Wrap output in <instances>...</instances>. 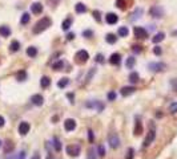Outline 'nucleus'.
<instances>
[{
  "label": "nucleus",
  "mask_w": 177,
  "mask_h": 159,
  "mask_svg": "<svg viewBox=\"0 0 177 159\" xmlns=\"http://www.w3.org/2000/svg\"><path fill=\"white\" fill-rule=\"evenodd\" d=\"M51 25H52V20L49 19V17H43L42 20H39L38 23L35 24V27L32 28V32H34L35 35H39L44 32L47 29V28H49Z\"/></svg>",
  "instance_id": "f257e3e1"
},
{
  "label": "nucleus",
  "mask_w": 177,
  "mask_h": 159,
  "mask_svg": "<svg viewBox=\"0 0 177 159\" xmlns=\"http://www.w3.org/2000/svg\"><path fill=\"white\" fill-rule=\"evenodd\" d=\"M108 143L112 149H117L120 146V137L117 133H110L108 137Z\"/></svg>",
  "instance_id": "f03ea898"
},
{
  "label": "nucleus",
  "mask_w": 177,
  "mask_h": 159,
  "mask_svg": "<svg viewBox=\"0 0 177 159\" xmlns=\"http://www.w3.org/2000/svg\"><path fill=\"white\" fill-rule=\"evenodd\" d=\"M149 13H150V16L156 17V19H161L164 16V8L161 5H153L149 9Z\"/></svg>",
  "instance_id": "7ed1b4c3"
},
{
  "label": "nucleus",
  "mask_w": 177,
  "mask_h": 159,
  "mask_svg": "<svg viewBox=\"0 0 177 159\" xmlns=\"http://www.w3.org/2000/svg\"><path fill=\"white\" fill-rule=\"evenodd\" d=\"M75 59H76V61L79 64H84V63H87V61H88V59H89V55H88L87 50L81 49V50H79V52L76 53Z\"/></svg>",
  "instance_id": "20e7f679"
},
{
  "label": "nucleus",
  "mask_w": 177,
  "mask_h": 159,
  "mask_svg": "<svg viewBox=\"0 0 177 159\" xmlns=\"http://www.w3.org/2000/svg\"><path fill=\"white\" fill-rule=\"evenodd\" d=\"M65 150H67V154L69 157H79L80 155V146H77V144H69Z\"/></svg>",
  "instance_id": "39448f33"
},
{
  "label": "nucleus",
  "mask_w": 177,
  "mask_h": 159,
  "mask_svg": "<svg viewBox=\"0 0 177 159\" xmlns=\"http://www.w3.org/2000/svg\"><path fill=\"white\" fill-rule=\"evenodd\" d=\"M133 33H135L136 37L140 39V40L148 37V32H146V29H145V28H143V27H135Z\"/></svg>",
  "instance_id": "423d86ee"
},
{
  "label": "nucleus",
  "mask_w": 177,
  "mask_h": 159,
  "mask_svg": "<svg viewBox=\"0 0 177 159\" xmlns=\"http://www.w3.org/2000/svg\"><path fill=\"white\" fill-rule=\"evenodd\" d=\"M148 68L152 72H163L167 69V65L164 63H150V64H148Z\"/></svg>",
  "instance_id": "0eeeda50"
},
{
  "label": "nucleus",
  "mask_w": 177,
  "mask_h": 159,
  "mask_svg": "<svg viewBox=\"0 0 177 159\" xmlns=\"http://www.w3.org/2000/svg\"><path fill=\"white\" fill-rule=\"evenodd\" d=\"M154 138H156V130H154V127H152L148 131V135H146L145 140H144V147H148L149 144L154 140Z\"/></svg>",
  "instance_id": "6e6552de"
},
{
  "label": "nucleus",
  "mask_w": 177,
  "mask_h": 159,
  "mask_svg": "<svg viewBox=\"0 0 177 159\" xmlns=\"http://www.w3.org/2000/svg\"><path fill=\"white\" fill-rule=\"evenodd\" d=\"M64 129L67 130V131H73V130L76 129V121L72 118H68L64 121Z\"/></svg>",
  "instance_id": "1a4fd4ad"
},
{
  "label": "nucleus",
  "mask_w": 177,
  "mask_h": 159,
  "mask_svg": "<svg viewBox=\"0 0 177 159\" xmlns=\"http://www.w3.org/2000/svg\"><path fill=\"white\" fill-rule=\"evenodd\" d=\"M105 21L108 24H116L117 21H119V16L116 15V13H112V12H109V13H107L105 15Z\"/></svg>",
  "instance_id": "9d476101"
},
{
  "label": "nucleus",
  "mask_w": 177,
  "mask_h": 159,
  "mask_svg": "<svg viewBox=\"0 0 177 159\" xmlns=\"http://www.w3.org/2000/svg\"><path fill=\"white\" fill-rule=\"evenodd\" d=\"M31 126H29L28 122H20L19 125V134L20 135H27V133L29 131Z\"/></svg>",
  "instance_id": "9b49d317"
},
{
  "label": "nucleus",
  "mask_w": 177,
  "mask_h": 159,
  "mask_svg": "<svg viewBox=\"0 0 177 159\" xmlns=\"http://www.w3.org/2000/svg\"><path fill=\"white\" fill-rule=\"evenodd\" d=\"M87 107H92V109H96L97 111H101L104 109V105L101 102H99V101H91V102L87 103Z\"/></svg>",
  "instance_id": "f8f14e48"
},
{
  "label": "nucleus",
  "mask_w": 177,
  "mask_h": 159,
  "mask_svg": "<svg viewBox=\"0 0 177 159\" xmlns=\"http://www.w3.org/2000/svg\"><path fill=\"white\" fill-rule=\"evenodd\" d=\"M31 11H32V13L34 15H40V13L43 12V5H42V3H34V4L31 5Z\"/></svg>",
  "instance_id": "ddd939ff"
},
{
  "label": "nucleus",
  "mask_w": 177,
  "mask_h": 159,
  "mask_svg": "<svg viewBox=\"0 0 177 159\" xmlns=\"http://www.w3.org/2000/svg\"><path fill=\"white\" fill-rule=\"evenodd\" d=\"M31 101L34 105H36V106H42L43 102H44V98H43L42 94H34L31 97Z\"/></svg>",
  "instance_id": "4468645a"
},
{
  "label": "nucleus",
  "mask_w": 177,
  "mask_h": 159,
  "mask_svg": "<svg viewBox=\"0 0 177 159\" xmlns=\"http://www.w3.org/2000/svg\"><path fill=\"white\" fill-rule=\"evenodd\" d=\"M135 90H136V89H135V86H124V88L121 89V96L128 97V96L133 94Z\"/></svg>",
  "instance_id": "2eb2a0df"
},
{
  "label": "nucleus",
  "mask_w": 177,
  "mask_h": 159,
  "mask_svg": "<svg viewBox=\"0 0 177 159\" xmlns=\"http://www.w3.org/2000/svg\"><path fill=\"white\" fill-rule=\"evenodd\" d=\"M109 63L112 65H119L121 63V56L119 55V53H113L109 59Z\"/></svg>",
  "instance_id": "dca6fc26"
},
{
  "label": "nucleus",
  "mask_w": 177,
  "mask_h": 159,
  "mask_svg": "<svg viewBox=\"0 0 177 159\" xmlns=\"http://www.w3.org/2000/svg\"><path fill=\"white\" fill-rule=\"evenodd\" d=\"M71 25H72V19H71V17H68V19H65L61 23V29L63 31H68L69 28H71Z\"/></svg>",
  "instance_id": "f3484780"
},
{
  "label": "nucleus",
  "mask_w": 177,
  "mask_h": 159,
  "mask_svg": "<svg viewBox=\"0 0 177 159\" xmlns=\"http://www.w3.org/2000/svg\"><path fill=\"white\" fill-rule=\"evenodd\" d=\"M87 159H97V151L95 150V147H89L88 149Z\"/></svg>",
  "instance_id": "a211bd4d"
},
{
  "label": "nucleus",
  "mask_w": 177,
  "mask_h": 159,
  "mask_svg": "<svg viewBox=\"0 0 177 159\" xmlns=\"http://www.w3.org/2000/svg\"><path fill=\"white\" fill-rule=\"evenodd\" d=\"M164 39H165V33H164V32H158V33L154 35V37L152 39V41L154 42V44H157V42L163 41Z\"/></svg>",
  "instance_id": "6ab92c4d"
},
{
  "label": "nucleus",
  "mask_w": 177,
  "mask_h": 159,
  "mask_svg": "<svg viewBox=\"0 0 177 159\" xmlns=\"http://www.w3.org/2000/svg\"><path fill=\"white\" fill-rule=\"evenodd\" d=\"M0 35H2L3 37H8V36L11 35V29H9V27L2 25V27H0Z\"/></svg>",
  "instance_id": "aec40b11"
},
{
  "label": "nucleus",
  "mask_w": 177,
  "mask_h": 159,
  "mask_svg": "<svg viewBox=\"0 0 177 159\" xmlns=\"http://www.w3.org/2000/svg\"><path fill=\"white\" fill-rule=\"evenodd\" d=\"M75 9H76L77 13H84V12H87V7L84 5L83 3H77V4L75 5Z\"/></svg>",
  "instance_id": "412c9836"
},
{
  "label": "nucleus",
  "mask_w": 177,
  "mask_h": 159,
  "mask_svg": "<svg viewBox=\"0 0 177 159\" xmlns=\"http://www.w3.org/2000/svg\"><path fill=\"white\" fill-rule=\"evenodd\" d=\"M143 133V125L140 121H136V125H135V135H140Z\"/></svg>",
  "instance_id": "4be33fe9"
},
{
  "label": "nucleus",
  "mask_w": 177,
  "mask_h": 159,
  "mask_svg": "<svg viewBox=\"0 0 177 159\" xmlns=\"http://www.w3.org/2000/svg\"><path fill=\"white\" fill-rule=\"evenodd\" d=\"M49 84H51V80L47 77V76H44V77H42V80H40V85H42V88H48L49 86Z\"/></svg>",
  "instance_id": "5701e85b"
},
{
  "label": "nucleus",
  "mask_w": 177,
  "mask_h": 159,
  "mask_svg": "<svg viewBox=\"0 0 177 159\" xmlns=\"http://www.w3.org/2000/svg\"><path fill=\"white\" fill-rule=\"evenodd\" d=\"M16 78H17V81H25V80H27V72H25V70L17 72V73H16Z\"/></svg>",
  "instance_id": "b1692460"
},
{
  "label": "nucleus",
  "mask_w": 177,
  "mask_h": 159,
  "mask_svg": "<svg viewBox=\"0 0 177 159\" xmlns=\"http://www.w3.org/2000/svg\"><path fill=\"white\" fill-rule=\"evenodd\" d=\"M19 48H20V42L19 41H16V40H15V41L11 42V45H9V50H11V52H17Z\"/></svg>",
  "instance_id": "393cba45"
},
{
  "label": "nucleus",
  "mask_w": 177,
  "mask_h": 159,
  "mask_svg": "<svg viewBox=\"0 0 177 159\" xmlns=\"http://www.w3.org/2000/svg\"><path fill=\"white\" fill-rule=\"evenodd\" d=\"M135 63H136V60L133 59V57H128L127 61H125V68H127V69H132Z\"/></svg>",
  "instance_id": "a878e982"
},
{
  "label": "nucleus",
  "mask_w": 177,
  "mask_h": 159,
  "mask_svg": "<svg viewBox=\"0 0 177 159\" xmlns=\"http://www.w3.org/2000/svg\"><path fill=\"white\" fill-rule=\"evenodd\" d=\"M139 74L136 73V72H132V73L129 74V82L131 84H137L139 82Z\"/></svg>",
  "instance_id": "bb28decb"
},
{
  "label": "nucleus",
  "mask_w": 177,
  "mask_h": 159,
  "mask_svg": "<svg viewBox=\"0 0 177 159\" xmlns=\"http://www.w3.org/2000/svg\"><path fill=\"white\" fill-rule=\"evenodd\" d=\"M105 40H107V42H109V44H115L117 37H116V35H113V33H108L105 36Z\"/></svg>",
  "instance_id": "cd10ccee"
},
{
  "label": "nucleus",
  "mask_w": 177,
  "mask_h": 159,
  "mask_svg": "<svg viewBox=\"0 0 177 159\" xmlns=\"http://www.w3.org/2000/svg\"><path fill=\"white\" fill-rule=\"evenodd\" d=\"M63 68H64V63H63L61 60H59L56 63L52 64V69H55V70H61Z\"/></svg>",
  "instance_id": "c85d7f7f"
},
{
  "label": "nucleus",
  "mask_w": 177,
  "mask_h": 159,
  "mask_svg": "<svg viewBox=\"0 0 177 159\" xmlns=\"http://www.w3.org/2000/svg\"><path fill=\"white\" fill-rule=\"evenodd\" d=\"M27 55L29 57H36V55H38V49H36L35 46H29V48H27Z\"/></svg>",
  "instance_id": "c756f323"
},
{
  "label": "nucleus",
  "mask_w": 177,
  "mask_h": 159,
  "mask_svg": "<svg viewBox=\"0 0 177 159\" xmlns=\"http://www.w3.org/2000/svg\"><path fill=\"white\" fill-rule=\"evenodd\" d=\"M128 33H129V31H128L127 27H120L119 28V36L120 37H127Z\"/></svg>",
  "instance_id": "7c9ffc66"
},
{
  "label": "nucleus",
  "mask_w": 177,
  "mask_h": 159,
  "mask_svg": "<svg viewBox=\"0 0 177 159\" xmlns=\"http://www.w3.org/2000/svg\"><path fill=\"white\" fill-rule=\"evenodd\" d=\"M68 82H69V80H68L67 77H64V78H61L60 81L57 82V86H59L60 89H63V88H65V86L68 85Z\"/></svg>",
  "instance_id": "2f4dec72"
},
{
  "label": "nucleus",
  "mask_w": 177,
  "mask_h": 159,
  "mask_svg": "<svg viewBox=\"0 0 177 159\" xmlns=\"http://www.w3.org/2000/svg\"><path fill=\"white\" fill-rule=\"evenodd\" d=\"M53 147H55V150H56V151L61 150V143H60V140H59L57 137H55V138H53Z\"/></svg>",
  "instance_id": "473e14b6"
},
{
  "label": "nucleus",
  "mask_w": 177,
  "mask_h": 159,
  "mask_svg": "<svg viewBox=\"0 0 177 159\" xmlns=\"http://www.w3.org/2000/svg\"><path fill=\"white\" fill-rule=\"evenodd\" d=\"M5 154H8V153H11V151L13 150V143L11 142V140H7L5 142Z\"/></svg>",
  "instance_id": "72a5a7b5"
},
{
  "label": "nucleus",
  "mask_w": 177,
  "mask_h": 159,
  "mask_svg": "<svg viewBox=\"0 0 177 159\" xmlns=\"http://www.w3.org/2000/svg\"><path fill=\"white\" fill-rule=\"evenodd\" d=\"M29 19H31L29 13H23V16H21V19H20V23H21V24H28Z\"/></svg>",
  "instance_id": "f704fd0d"
},
{
  "label": "nucleus",
  "mask_w": 177,
  "mask_h": 159,
  "mask_svg": "<svg viewBox=\"0 0 177 159\" xmlns=\"http://www.w3.org/2000/svg\"><path fill=\"white\" fill-rule=\"evenodd\" d=\"M143 15V9L141 8H139V9H136L135 12H133V15H132V20H136V19H139L140 16Z\"/></svg>",
  "instance_id": "c9c22d12"
},
{
  "label": "nucleus",
  "mask_w": 177,
  "mask_h": 159,
  "mask_svg": "<svg viewBox=\"0 0 177 159\" xmlns=\"http://www.w3.org/2000/svg\"><path fill=\"white\" fill-rule=\"evenodd\" d=\"M116 5L119 7L120 9H124L125 5H127V0H116Z\"/></svg>",
  "instance_id": "e433bc0d"
},
{
  "label": "nucleus",
  "mask_w": 177,
  "mask_h": 159,
  "mask_svg": "<svg viewBox=\"0 0 177 159\" xmlns=\"http://www.w3.org/2000/svg\"><path fill=\"white\" fill-rule=\"evenodd\" d=\"M97 154L100 155V157H105V149L103 144H100V146L97 147Z\"/></svg>",
  "instance_id": "4c0bfd02"
},
{
  "label": "nucleus",
  "mask_w": 177,
  "mask_h": 159,
  "mask_svg": "<svg viewBox=\"0 0 177 159\" xmlns=\"http://www.w3.org/2000/svg\"><path fill=\"white\" fill-rule=\"evenodd\" d=\"M133 154H135L133 149H128L127 155H125V159H133Z\"/></svg>",
  "instance_id": "58836bf2"
},
{
  "label": "nucleus",
  "mask_w": 177,
  "mask_h": 159,
  "mask_svg": "<svg viewBox=\"0 0 177 159\" xmlns=\"http://www.w3.org/2000/svg\"><path fill=\"white\" fill-rule=\"evenodd\" d=\"M169 111L173 114V113H177V102H173L171 106H169Z\"/></svg>",
  "instance_id": "ea45409f"
},
{
  "label": "nucleus",
  "mask_w": 177,
  "mask_h": 159,
  "mask_svg": "<svg viewBox=\"0 0 177 159\" xmlns=\"http://www.w3.org/2000/svg\"><path fill=\"white\" fill-rule=\"evenodd\" d=\"M93 17L96 19V21H101V15L99 11H93Z\"/></svg>",
  "instance_id": "a19ab883"
},
{
  "label": "nucleus",
  "mask_w": 177,
  "mask_h": 159,
  "mask_svg": "<svg viewBox=\"0 0 177 159\" xmlns=\"http://www.w3.org/2000/svg\"><path fill=\"white\" fill-rule=\"evenodd\" d=\"M153 53H154V55H156V56H160L161 53H163V50H161V48H160V46H154V49H153Z\"/></svg>",
  "instance_id": "79ce46f5"
},
{
  "label": "nucleus",
  "mask_w": 177,
  "mask_h": 159,
  "mask_svg": "<svg viewBox=\"0 0 177 159\" xmlns=\"http://www.w3.org/2000/svg\"><path fill=\"white\" fill-rule=\"evenodd\" d=\"M108 100H109V101H115V100H116V93H115V92L108 93Z\"/></svg>",
  "instance_id": "37998d69"
},
{
  "label": "nucleus",
  "mask_w": 177,
  "mask_h": 159,
  "mask_svg": "<svg viewBox=\"0 0 177 159\" xmlns=\"http://www.w3.org/2000/svg\"><path fill=\"white\" fill-rule=\"evenodd\" d=\"M132 50H133L135 53H140V52H141V46H140V45H133V46H132Z\"/></svg>",
  "instance_id": "c03bdc74"
},
{
  "label": "nucleus",
  "mask_w": 177,
  "mask_h": 159,
  "mask_svg": "<svg viewBox=\"0 0 177 159\" xmlns=\"http://www.w3.org/2000/svg\"><path fill=\"white\" fill-rule=\"evenodd\" d=\"M92 35H93V33H92V31H83V36H84V37L89 39V37H92Z\"/></svg>",
  "instance_id": "a18cd8bd"
},
{
  "label": "nucleus",
  "mask_w": 177,
  "mask_h": 159,
  "mask_svg": "<svg viewBox=\"0 0 177 159\" xmlns=\"http://www.w3.org/2000/svg\"><path fill=\"white\" fill-rule=\"evenodd\" d=\"M171 85L173 86V90H175V92H177V80L176 78H173L172 81H171Z\"/></svg>",
  "instance_id": "49530a36"
},
{
  "label": "nucleus",
  "mask_w": 177,
  "mask_h": 159,
  "mask_svg": "<svg viewBox=\"0 0 177 159\" xmlns=\"http://www.w3.org/2000/svg\"><path fill=\"white\" fill-rule=\"evenodd\" d=\"M96 61H97V63H104V57H103V55H100V53H99L97 56H96Z\"/></svg>",
  "instance_id": "de8ad7c7"
},
{
  "label": "nucleus",
  "mask_w": 177,
  "mask_h": 159,
  "mask_svg": "<svg viewBox=\"0 0 177 159\" xmlns=\"http://www.w3.org/2000/svg\"><path fill=\"white\" fill-rule=\"evenodd\" d=\"M93 73H96V69H91V72L88 73V77H87V82L91 81V78H92V76H93Z\"/></svg>",
  "instance_id": "09e8293b"
},
{
  "label": "nucleus",
  "mask_w": 177,
  "mask_h": 159,
  "mask_svg": "<svg viewBox=\"0 0 177 159\" xmlns=\"http://www.w3.org/2000/svg\"><path fill=\"white\" fill-rule=\"evenodd\" d=\"M16 159H25V153H24V151H20Z\"/></svg>",
  "instance_id": "8fccbe9b"
},
{
  "label": "nucleus",
  "mask_w": 177,
  "mask_h": 159,
  "mask_svg": "<svg viewBox=\"0 0 177 159\" xmlns=\"http://www.w3.org/2000/svg\"><path fill=\"white\" fill-rule=\"evenodd\" d=\"M88 135H89V142H93V131L88 130Z\"/></svg>",
  "instance_id": "3c124183"
},
{
  "label": "nucleus",
  "mask_w": 177,
  "mask_h": 159,
  "mask_svg": "<svg viewBox=\"0 0 177 159\" xmlns=\"http://www.w3.org/2000/svg\"><path fill=\"white\" fill-rule=\"evenodd\" d=\"M73 39H75V33H68L67 35V40H68V41H71V40H73Z\"/></svg>",
  "instance_id": "603ef678"
},
{
  "label": "nucleus",
  "mask_w": 177,
  "mask_h": 159,
  "mask_svg": "<svg viewBox=\"0 0 177 159\" xmlns=\"http://www.w3.org/2000/svg\"><path fill=\"white\" fill-rule=\"evenodd\" d=\"M4 123H5V119L2 117V115H0V127H3V126H4Z\"/></svg>",
  "instance_id": "864d4df0"
},
{
  "label": "nucleus",
  "mask_w": 177,
  "mask_h": 159,
  "mask_svg": "<svg viewBox=\"0 0 177 159\" xmlns=\"http://www.w3.org/2000/svg\"><path fill=\"white\" fill-rule=\"evenodd\" d=\"M68 98L71 100V103H73V98H75V97H73L72 93H69V94H68Z\"/></svg>",
  "instance_id": "5fc2aeb1"
},
{
  "label": "nucleus",
  "mask_w": 177,
  "mask_h": 159,
  "mask_svg": "<svg viewBox=\"0 0 177 159\" xmlns=\"http://www.w3.org/2000/svg\"><path fill=\"white\" fill-rule=\"evenodd\" d=\"M5 159H13V155L11 154V153H8V154L5 155Z\"/></svg>",
  "instance_id": "6e6d98bb"
},
{
  "label": "nucleus",
  "mask_w": 177,
  "mask_h": 159,
  "mask_svg": "<svg viewBox=\"0 0 177 159\" xmlns=\"http://www.w3.org/2000/svg\"><path fill=\"white\" fill-rule=\"evenodd\" d=\"M31 159H40V155H39V154H35V155H34V157H32Z\"/></svg>",
  "instance_id": "4d7b16f0"
},
{
  "label": "nucleus",
  "mask_w": 177,
  "mask_h": 159,
  "mask_svg": "<svg viewBox=\"0 0 177 159\" xmlns=\"http://www.w3.org/2000/svg\"><path fill=\"white\" fill-rule=\"evenodd\" d=\"M2 144H3V143H2V140H0V147H2Z\"/></svg>",
  "instance_id": "13d9d810"
},
{
  "label": "nucleus",
  "mask_w": 177,
  "mask_h": 159,
  "mask_svg": "<svg viewBox=\"0 0 177 159\" xmlns=\"http://www.w3.org/2000/svg\"><path fill=\"white\" fill-rule=\"evenodd\" d=\"M47 159H52V158H51V157H48V158H47Z\"/></svg>",
  "instance_id": "bf43d9fd"
}]
</instances>
